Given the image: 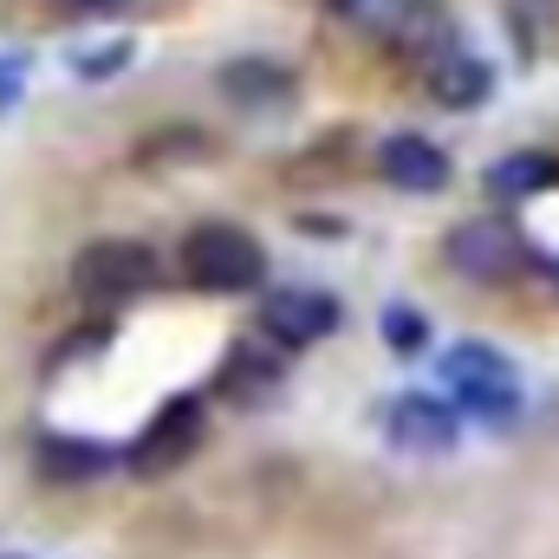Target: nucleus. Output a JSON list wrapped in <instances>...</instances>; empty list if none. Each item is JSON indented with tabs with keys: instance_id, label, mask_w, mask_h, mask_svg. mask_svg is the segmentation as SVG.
I'll return each mask as SVG.
<instances>
[{
	"instance_id": "0eeeda50",
	"label": "nucleus",
	"mask_w": 559,
	"mask_h": 559,
	"mask_svg": "<svg viewBox=\"0 0 559 559\" xmlns=\"http://www.w3.org/2000/svg\"><path fill=\"white\" fill-rule=\"evenodd\" d=\"M378 169H384L391 189H411V195H442V189H449V156L429 138H411V131H404V138H384Z\"/></svg>"
},
{
	"instance_id": "f03ea898",
	"label": "nucleus",
	"mask_w": 559,
	"mask_h": 559,
	"mask_svg": "<svg viewBox=\"0 0 559 559\" xmlns=\"http://www.w3.org/2000/svg\"><path fill=\"white\" fill-rule=\"evenodd\" d=\"M442 384L462 404V417H475V423H514L521 417V378L488 345H455L442 358Z\"/></svg>"
},
{
	"instance_id": "a211bd4d",
	"label": "nucleus",
	"mask_w": 559,
	"mask_h": 559,
	"mask_svg": "<svg viewBox=\"0 0 559 559\" xmlns=\"http://www.w3.org/2000/svg\"><path fill=\"white\" fill-rule=\"evenodd\" d=\"M66 7H79V13H118L124 0H66Z\"/></svg>"
},
{
	"instance_id": "20e7f679",
	"label": "nucleus",
	"mask_w": 559,
	"mask_h": 559,
	"mask_svg": "<svg viewBox=\"0 0 559 559\" xmlns=\"http://www.w3.org/2000/svg\"><path fill=\"white\" fill-rule=\"evenodd\" d=\"M442 261L462 267V280H475V286H501V280H514V267L527 261V248H521V235L508 222L481 215V222H462L442 241Z\"/></svg>"
},
{
	"instance_id": "7ed1b4c3",
	"label": "nucleus",
	"mask_w": 559,
	"mask_h": 559,
	"mask_svg": "<svg viewBox=\"0 0 559 559\" xmlns=\"http://www.w3.org/2000/svg\"><path fill=\"white\" fill-rule=\"evenodd\" d=\"M150 280H156V254H150L143 241H92V248L72 261V286H79V299H98V306H124V299H138Z\"/></svg>"
},
{
	"instance_id": "9b49d317",
	"label": "nucleus",
	"mask_w": 559,
	"mask_h": 559,
	"mask_svg": "<svg viewBox=\"0 0 559 559\" xmlns=\"http://www.w3.org/2000/svg\"><path fill=\"white\" fill-rule=\"evenodd\" d=\"M222 98L228 105H248V111L286 105L293 98V72L274 66V59H235V66H222Z\"/></svg>"
},
{
	"instance_id": "6e6552de",
	"label": "nucleus",
	"mask_w": 559,
	"mask_h": 559,
	"mask_svg": "<svg viewBox=\"0 0 559 559\" xmlns=\"http://www.w3.org/2000/svg\"><path fill=\"white\" fill-rule=\"evenodd\" d=\"M391 442L397 449H411V455H442V449H455V417H449V404H436V397H397L391 404Z\"/></svg>"
},
{
	"instance_id": "423d86ee",
	"label": "nucleus",
	"mask_w": 559,
	"mask_h": 559,
	"mask_svg": "<svg viewBox=\"0 0 559 559\" xmlns=\"http://www.w3.org/2000/svg\"><path fill=\"white\" fill-rule=\"evenodd\" d=\"M195 442H202V404H195V397H169V404L150 417V429L131 442V468H138V475H163V468H176Z\"/></svg>"
},
{
	"instance_id": "dca6fc26",
	"label": "nucleus",
	"mask_w": 559,
	"mask_h": 559,
	"mask_svg": "<svg viewBox=\"0 0 559 559\" xmlns=\"http://www.w3.org/2000/svg\"><path fill=\"white\" fill-rule=\"evenodd\" d=\"M124 59H131V39H118L105 52H79V79H111V66H124Z\"/></svg>"
},
{
	"instance_id": "1a4fd4ad",
	"label": "nucleus",
	"mask_w": 559,
	"mask_h": 559,
	"mask_svg": "<svg viewBox=\"0 0 559 559\" xmlns=\"http://www.w3.org/2000/svg\"><path fill=\"white\" fill-rule=\"evenodd\" d=\"M280 391V358L267 345H235L222 365V397L228 404H274Z\"/></svg>"
},
{
	"instance_id": "f3484780",
	"label": "nucleus",
	"mask_w": 559,
	"mask_h": 559,
	"mask_svg": "<svg viewBox=\"0 0 559 559\" xmlns=\"http://www.w3.org/2000/svg\"><path fill=\"white\" fill-rule=\"evenodd\" d=\"M20 85H26V79H20V66H13V59H0V111L20 98Z\"/></svg>"
},
{
	"instance_id": "f8f14e48",
	"label": "nucleus",
	"mask_w": 559,
	"mask_h": 559,
	"mask_svg": "<svg viewBox=\"0 0 559 559\" xmlns=\"http://www.w3.org/2000/svg\"><path fill=\"white\" fill-rule=\"evenodd\" d=\"M554 182H559V163L540 156V150L501 156V163L488 169V195H495V202H527V195H540V189H554Z\"/></svg>"
},
{
	"instance_id": "39448f33",
	"label": "nucleus",
	"mask_w": 559,
	"mask_h": 559,
	"mask_svg": "<svg viewBox=\"0 0 559 559\" xmlns=\"http://www.w3.org/2000/svg\"><path fill=\"white\" fill-rule=\"evenodd\" d=\"M261 332H267V345H286V352L319 345V338L338 332V299H332V293H312V286L267 293V306H261Z\"/></svg>"
},
{
	"instance_id": "9d476101",
	"label": "nucleus",
	"mask_w": 559,
	"mask_h": 559,
	"mask_svg": "<svg viewBox=\"0 0 559 559\" xmlns=\"http://www.w3.org/2000/svg\"><path fill=\"white\" fill-rule=\"evenodd\" d=\"M488 85H495V72H488V59H475V52H442V59L429 66V98L449 105V111L481 105Z\"/></svg>"
},
{
	"instance_id": "2eb2a0df",
	"label": "nucleus",
	"mask_w": 559,
	"mask_h": 559,
	"mask_svg": "<svg viewBox=\"0 0 559 559\" xmlns=\"http://www.w3.org/2000/svg\"><path fill=\"white\" fill-rule=\"evenodd\" d=\"M384 345L397 358H417L423 345H429V319H423L417 306H384Z\"/></svg>"
},
{
	"instance_id": "f257e3e1",
	"label": "nucleus",
	"mask_w": 559,
	"mask_h": 559,
	"mask_svg": "<svg viewBox=\"0 0 559 559\" xmlns=\"http://www.w3.org/2000/svg\"><path fill=\"white\" fill-rule=\"evenodd\" d=\"M182 280L195 293H254L267 280V248L235 222H202L182 241Z\"/></svg>"
},
{
	"instance_id": "ddd939ff",
	"label": "nucleus",
	"mask_w": 559,
	"mask_h": 559,
	"mask_svg": "<svg viewBox=\"0 0 559 559\" xmlns=\"http://www.w3.org/2000/svg\"><path fill=\"white\" fill-rule=\"evenodd\" d=\"M325 7H332V20H345L352 33H371V39L411 33V13H417V0H325Z\"/></svg>"
},
{
	"instance_id": "4468645a",
	"label": "nucleus",
	"mask_w": 559,
	"mask_h": 559,
	"mask_svg": "<svg viewBox=\"0 0 559 559\" xmlns=\"http://www.w3.org/2000/svg\"><path fill=\"white\" fill-rule=\"evenodd\" d=\"M39 468H46V475H59V481H85V475H98V468H105V449L72 442V436H46Z\"/></svg>"
}]
</instances>
